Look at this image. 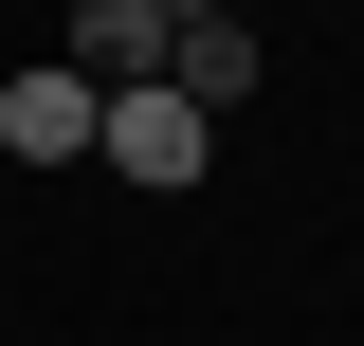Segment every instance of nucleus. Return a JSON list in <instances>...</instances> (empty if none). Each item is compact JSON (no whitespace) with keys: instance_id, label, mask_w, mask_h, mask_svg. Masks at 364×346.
I'll use <instances>...</instances> for the list:
<instances>
[{"instance_id":"obj_4","label":"nucleus","mask_w":364,"mask_h":346,"mask_svg":"<svg viewBox=\"0 0 364 346\" xmlns=\"http://www.w3.org/2000/svg\"><path fill=\"white\" fill-rule=\"evenodd\" d=\"M73 73L91 91H146L164 73V0H73Z\"/></svg>"},{"instance_id":"obj_3","label":"nucleus","mask_w":364,"mask_h":346,"mask_svg":"<svg viewBox=\"0 0 364 346\" xmlns=\"http://www.w3.org/2000/svg\"><path fill=\"white\" fill-rule=\"evenodd\" d=\"M91 110H109V91H91L73 55H55V73H0V146H18V164H91Z\"/></svg>"},{"instance_id":"obj_1","label":"nucleus","mask_w":364,"mask_h":346,"mask_svg":"<svg viewBox=\"0 0 364 346\" xmlns=\"http://www.w3.org/2000/svg\"><path fill=\"white\" fill-rule=\"evenodd\" d=\"M91 164H109V182H146V201H182V182L219 164V110H182V91L146 73V91H109V110H91Z\"/></svg>"},{"instance_id":"obj_2","label":"nucleus","mask_w":364,"mask_h":346,"mask_svg":"<svg viewBox=\"0 0 364 346\" xmlns=\"http://www.w3.org/2000/svg\"><path fill=\"white\" fill-rule=\"evenodd\" d=\"M164 91L182 110H237V91H255V19H237V0H164Z\"/></svg>"}]
</instances>
